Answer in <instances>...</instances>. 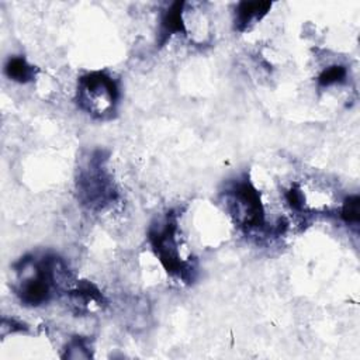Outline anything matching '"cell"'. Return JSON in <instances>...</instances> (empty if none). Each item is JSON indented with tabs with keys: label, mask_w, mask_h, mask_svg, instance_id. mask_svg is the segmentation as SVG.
Returning <instances> with one entry per match:
<instances>
[{
	"label": "cell",
	"mask_w": 360,
	"mask_h": 360,
	"mask_svg": "<svg viewBox=\"0 0 360 360\" xmlns=\"http://www.w3.org/2000/svg\"><path fill=\"white\" fill-rule=\"evenodd\" d=\"M149 240L167 273L177 276L184 281H190L193 278L194 266L181 255L177 215L173 211H170L165 219L158 221V224L150 226Z\"/></svg>",
	"instance_id": "1"
},
{
	"label": "cell",
	"mask_w": 360,
	"mask_h": 360,
	"mask_svg": "<svg viewBox=\"0 0 360 360\" xmlns=\"http://www.w3.org/2000/svg\"><path fill=\"white\" fill-rule=\"evenodd\" d=\"M118 97V86L105 72H90L79 79L77 103L93 117L110 115L115 110Z\"/></svg>",
	"instance_id": "2"
},
{
	"label": "cell",
	"mask_w": 360,
	"mask_h": 360,
	"mask_svg": "<svg viewBox=\"0 0 360 360\" xmlns=\"http://www.w3.org/2000/svg\"><path fill=\"white\" fill-rule=\"evenodd\" d=\"M101 152H94L79 172L77 190L83 204L91 208H103L115 200V190Z\"/></svg>",
	"instance_id": "3"
},
{
	"label": "cell",
	"mask_w": 360,
	"mask_h": 360,
	"mask_svg": "<svg viewBox=\"0 0 360 360\" xmlns=\"http://www.w3.org/2000/svg\"><path fill=\"white\" fill-rule=\"evenodd\" d=\"M226 201L232 215L248 231L264 228V207L259 191L245 180L235 181L226 191Z\"/></svg>",
	"instance_id": "4"
},
{
	"label": "cell",
	"mask_w": 360,
	"mask_h": 360,
	"mask_svg": "<svg viewBox=\"0 0 360 360\" xmlns=\"http://www.w3.org/2000/svg\"><path fill=\"white\" fill-rule=\"evenodd\" d=\"M271 8L269 1H240L235 8V30L243 32L259 22Z\"/></svg>",
	"instance_id": "5"
},
{
	"label": "cell",
	"mask_w": 360,
	"mask_h": 360,
	"mask_svg": "<svg viewBox=\"0 0 360 360\" xmlns=\"http://www.w3.org/2000/svg\"><path fill=\"white\" fill-rule=\"evenodd\" d=\"M184 6L183 1L173 3L163 14L159 30V44L165 45L167 39L174 34H186V20H184Z\"/></svg>",
	"instance_id": "6"
},
{
	"label": "cell",
	"mask_w": 360,
	"mask_h": 360,
	"mask_svg": "<svg viewBox=\"0 0 360 360\" xmlns=\"http://www.w3.org/2000/svg\"><path fill=\"white\" fill-rule=\"evenodd\" d=\"M4 73L7 75L8 79L17 83H28L34 80L37 69L24 56H11L6 62Z\"/></svg>",
	"instance_id": "7"
},
{
	"label": "cell",
	"mask_w": 360,
	"mask_h": 360,
	"mask_svg": "<svg viewBox=\"0 0 360 360\" xmlns=\"http://www.w3.org/2000/svg\"><path fill=\"white\" fill-rule=\"evenodd\" d=\"M346 76H347V70L343 65H332L321 72V75L318 76V84L321 87H329L333 84H339V83L345 82Z\"/></svg>",
	"instance_id": "8"
},
{
	"label": "cell",
	"mask_w": 360,
	"mask_h": 360,
	"mask_svg": "<svg viewBox=\"0 0 360 360\" xmlns=\"http://www.w3.org/2000/svg\"><path fill=\"white\" fill-rule=\"evenodd\" d=\"M359 205H360V198L359 195H349L343 204H342V210H340V217L347 224H359L360 219V214H359Z\"/></svg>",
	"instance_id": "9"
},
{
	"label": "cell",
	"mask_w": 360,
	"mask_h": 360,
	"mask_svg": "<svg viewBox=\"0 0 360 360\" xmlns=\"http://www.w3.org/2000/svg\"><path fill=\"white\" fill-rule=\"evenodd\" d=\"M90 349L89 345L84 339L82 338H76L73 340H70V343L66 347V354L65 357H70V359H87L90 357Z\"/></svg>",
	"instance_id": "10"
}]
</instances>
